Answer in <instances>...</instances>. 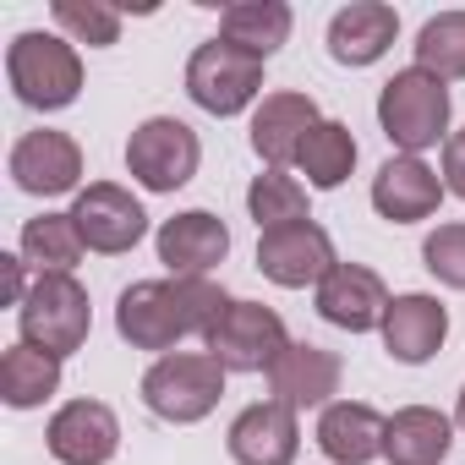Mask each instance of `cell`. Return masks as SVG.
<instances>
[{"instance_id": "6da1fadb", "label": "cell", "mask_w": 465, "mask_h": 465, "mask_svg": "<svg viewBox=\"0 0 465 465\" xmlns=\"http://www.w3.org/2000/svg\"><path fill=\"white\" fill-rule=\"evenodd\" d=\"M230 296L213 280H137L115 302V334L132 351H164L186 334H208L224 318Z\"/></svg>"}, {"instance_id": "7a4b0ae2", "label": "cell", "mask_w": 465, "mask_h": 465, "mask_svg": "<svg viewBox=\"0 0 465 465\" xmlns=\"http://www.w3.org/2000/svg\"><path fill=\"white\" fill-rule=\"evenodd\" d=\"M6 77L12 94L28 110H66L83 94V55L72 39L55 34H17L6 50Z\"/></svg>"}, {"instance_id": "3957f363", "label": "cell", "mask_w": 465, "mask_h": 465, "mask_svg": "<svg viewBox=\"0 0 465 465\" xmlns=\"http://www.w3.org/2000/svg\"><path fill=\"white\" fill-rule=\"evenodd\" d=\"M378 126L400 153H421L438 137L449 143V88L438 77H427L421 66H405L383 83L378 94Z\"/></svg>"}, {"instance_id": "277c9868", "label": "cell", "mask_w": 465, "mask_h": 465, "mask_svg": "<svg viewBox=\"0 0 465 465\" xmlns=\"http://www.w3.org/2000/svg\"><path fill=\"white\" fill-rule=\"evenodd\" d=\"M219 394H224V367L208 351H170L143 372V405L175 427L203 421L219 405Z\"/></svg>"}, {"instance_id": "5b68a950", "label": "cell", "mask_w": 465, "mask_h": 465, "mask_svg": "<svg viewBox=\"0 0 465 465\" xmlns=\"http://www.w3.org/2000/svg\"><path fill=\"white\" fill-rule=\"evenodd\" d=\"M17 323H23L28 345H39L50 356H72V351L88 345L94 307H88V291L72 274H39L28 302L17 307Z\"/></svg>"}, {"instance_id": "8992f818", "label": "cell", "mask_w": 465, "mask_h": 465, "mask_svg": "<svg viewBox=\"0 0 465 465\" xmlns=\"http://www.w3.org/2000/svg\"><path fill=\"white\" fill-rule=\"evenodd\" d=\"M186 94L197 110L208 115H242L258 94H263V61L236 50V45H224V39H208L192 50L186 61Z\"/></svg>"}, {"instance_id": "52a82bcc", "label": "cell", "mask_w": 465, "mask_h": 465, "mask_svg": "<svg viewBox=\"0 0 465 465\" xmlns=\"http://www.w3.org/2000/svg\"><path fill=\"white\" fill-rule=\"evenodd\" d=\"M208 356L224 367V372H269L285 351H291V334H285V318L263 302H230L224 318L203 334Z\"/></svg>"}, {"instance_id": "ba28073f", "label": "cell", "mask_w": 465, "mask_h": 465, "mask_svg": "<svg viewBox=\"0 0 465 465\" xmlns=\"http://www.w3.org/2000/svg\"><path fill=\"white\" fill-rule=\"evenodd\" d=\"M197 159H203V143L186 121L175 115H153L143 121L132 137H126V170L137 186L148 192H175L197 175Z\"/></svg>"}, {"instance_id": "9c48e42d", "label": "cell", "mask_w": 465, "mask_h": 465, "mask_svg": "<svg viewBox=\"0 0 465 465\" xmlns=\"http://www.w3.org/2000/svg\"><path fill=\"white\" fill-rule=\"evenodd\" d=\"M258 269H263V280H274L285 291H307V285H323L340 269V258H334L329 230L302 219V224L263 230L258 236Z\"/></svg>"}, {"instance_id": "30bf717a", "label": "cell", "mask_w": 465, "mask_h": 465, "mask_svg": "<svg viewBox=\"0 0 465 465\" xmlns=\"http://www.w3.org/2000/svg\"><path fill=\"white\" fill-rule=\"evenodd\" d=\"M72 219H77V230H83L88 252H104V258H121V252H132V247L148 236L143 203H137L126 186H115V181L83 186L77 203H72Z\"/></svg>"}, {"instance_id": "8fae6325", "label": "cell", "mask_w": 465, "mask_h": 465, "mask_svg": "<svg viewBox=\"0 0 465 465\" xmlns=\"http://www.w3.org/2000/svg\"><path fill=\"white\" fill-rule=\"evenodd\" d=\"M45 438L61 465H110L121 449V421L104 400H72L50 416Z\"/></svg>"}, {"instance_id": "7c38bea8", "label": "cell", "mask_w": 465, "mask_h": 465, "mask_svg": "<svg viewBox=\"0 0 465 465\" xmlns=\"http://www.w3.org/2000/svg\"><path fill=\"white\" fill-rule=\"evenodd\" d=\"M153 247H159V263L170 269V280H203L213 263H224L230 230L208 208H186V213H175V219L159 224Z\"/></svg>"}, {"instance_id": "4fadbf2b", "label": "cell", "mask_w": 465, "mask_h": 465, "mask_svg": "<svg viewBox=\"0 0 465 465\" xmlns=\"http://www.w3.org/2000/svg\"><path fill=\"white\" fill-rule=\"evenodd\" d=\"M12 181L28 192V197H61V192H77L83 181V148L66 137V132H28L17 137L12 148Z\"/></svg>"}, {"instance_id": "5bb4252c", "label": "cell", "mask_w": 465, "mask_h": 465, "mask_svg": "<svg viewBox=\"0 0 465 465\" xmlns=\"http://www.w3.org/2000/svg\"><path fill=\"white\" fill-rule=\"evenodd\" d=\"M224 449L236 465H291L296 449H302V427H296V411L280 405V400H263V405H247L224 432Z\"/></svg>"}, {"instance_id": "9a60e30c", "label": "cell", "mask_w": 465, "mask_h": 465, "mask_svg": "<svg viewBox=\"0 0 465 465\" xmlns=\"http://www.w3.org/2000/svg\"><path fill=\"white\" fill-rule=\"evenodd\" d=\"M383 312H389V291H383V280L367 263H340L318 285V318L334 323V329H345V334L383 329Z\"/></svg>"}, {"instance_id": "2e32d148", "label": "cell", "mask_w": 465, "mask_h": 465, "mask_svg": "<svg viewBox=\"0 0 465 465\" xmlns=\"http://www.w3.org/2000/svg\"><path fill=\"white\" fill-rule=\"evenodd\" d=\"M340 378H345V367H340L334 351H323V345H296V340H291V351L269 367V389H274V400L291 405V411L334 405Z\"/></svg>"}, {"instance_id": "e0dca14e", "label": "cell", "mask_w": 465, "mask_h": 465, "mask_svg": "<svg viewBox=\"0 0 465 465\" xmlns=\"http://www.w3.org/2000/svg\"><path fill=\"white\" fill-rule=\"evenodd\" d=\"M443 334H449V312H443L438 296L411 291V296H394L389 312H383V351L394 361H405V367L432 361L438 345H443Z\"/></svg>"}, {"instance_id": "ac0fdd59", "label": "cell", "mask_w": 465, "mask_h": 465, "mask_svg": "<svg viewBox=\"0 0 465 465\" xmlns=\"http://www.w3.org/2000/svg\"><path fill=\"white\" fill-rule=\"evenodd\" d=\"M318 121L323 115H318L312 94H269L258 104V115H252V148H258V159H269V170L296 164V153H302V143L312 137Z\"/></svg>"}, {"instance_id": "d6986e66", "label": "cell", "mask_w": 465, "mask_h": 465, "mask_svg": "<svg viewBox=\"0 0 465 465\" xmlns=\"http://www.w3.org/2000/svg\"><path fill=\"white\" fill-rule=\"evenodd\" d=\"M438 203H443V181H438V170H427V164L411 159V153L389 159V164L372 175V208H378L389 224L432 219Z\"/></svg>"}, {"instance_id": "ffe728a7", "label": "cell", "mask_w": 465, "mask_h": 465, "mask_svg": "<svg viewBox=\"0 0 465 465\" xmlns=\"http://www.w3.org/2000/svg\"><path fill=\"white\" fill-rule=\"evenodd\" d=\"M394 34H400L394 6H383V0H351V6L334 12V23H329V55L340 66H372V61L389 55Z\"/></svg>"}, {"instance_id": "44dd1931", "label": "cell", "mask_w": 465, "mask_h": 465, "mask_svg": "<svg viewBox=\"0 0 465 465\" xmlns=\"http://www.w3.org/2000/svg\"><path fill=\"white\" fill-rule=\"evenodd\" d=\"M383 432H389V416H378L361 400H334L318 416V449L334 465H372L383 454Z\"/></svg>"}, {"instance_id": "7402d4cb", "label": "cell", "mask_w": 465, "mask_h": 465, "mask_svg": "<svg viewBox=\"0 0 465 465\" xmlns=\"http://www.w3.org/2000/svg\"><path fill=\"white\" fill-rule=\"evenodd\" d=\"M454 443V427L443 411L432 405H405L389 416V432H383V460L389 465H438Z\"/></svg>"}, {"instance_id": "603a6c76", "label": "cell", "mask_w": 465, "mask_h": 465, "mask_svg": "<svg viewBox=\"0 0 465 465\" xmlns=\"http://www.w3.org/2000/svg\"><path fill=\"white\" fill-rule=\"evenodd\" d=\"M291 23L296 17H291L285 0H242V6H224L219 39L236 45V50H247V55H258V61H269L291 39Z\"/></svg>"}, {"instance_id": "cb8c5ba5", "label": "cell", "mask_w": 465, "mask_h": 465, "mask_svg": "<svg viewBox=\"0 0 465 465\" xmlns=\"http://www.w3.org/2000/svg\"><path fill=\"white\" fill-rule=\"evenodd\" d=\"M55 389H61V356L39 351L28 340H17L6 356H0V400H6L12 411H34Z\"/></svg>"}, {"instance_id": "d4e9b609", "label": "cell", "mask_w": 465, "mask_h": 465, "mask_svg": "<svg viewBox=\"0 0 465 465\" xmlns=\"http://www.w3.org/2000/svg\"><path fill=\"white\" fill-rule=\"evenodd\" d=\"M83 252H88V242L72 213H39L23 224V263L34 274H72L83 263Z\"/></svg>"}, {"instance_id": "484cf974", "label": "cell", "mask_w": 465, "mask_h": 465, "mask_svg": "<svg viewBox=\"0 0 465 465\" xmlns=\"http://www.w3.org/2000/svg\"><path fill=\"white\" fill-rule=\"evenodd\" d=\"M296 164H302L307 186H318V192L345 186V175L356 170V137H351V126H345V121H318L312 137L302 143Z\"/></svg>"}, {"instance_id": "4316f807", "label": "cell", "mask_w": 465, "mask_h": 465, "mask_svg": "<svg viewBox=\"0 0 465 465\" xmlns=\"http://www.w3.org/2000/svg\"><path fill=\"white\" fill-rule=\"evenodd\" d=\"M247 208H252V219H258V236H263V230H280V224H302V219H312V213H307V186H302L296 175H285V170H263V175H252V186H247Z\"/></svg>"}, {"instance_id": "83f0119b", "label": "cell", "mask_w": 465, "mask_h": 465, "mask_svg": "<svg viewBox=\"0 0 465 465\" xmlns=\"http://www.w3.org/2000/svg\"><path fill=\"white\" fill-rule=\"evenodd\" d=\"M416 66L438 83L465 77V12H438L416 34Z\"/></svg>"}, {"instance_id": "f1b7e54d", "label": "cell", "mask_w": 465, "mask_h": 465, "mask_svg": "<svg viewBox=\"0 0 465 465\" xmlns=\"http://www.w3.org/2000/svg\"><path fill=\"white\" fill-rule=\"evenodd\" d=\"M55 23L77 39V45H94V50H104V45H115L121 39V12L115 6H104V0H55Z\"/></svg>"}, {"instance_id": "f546056e", "label": "cell", "mask_w": 465, "mask_h": 465, "mask_svg": "<svg viewBox=\"0 0 465 465\" xmlns=\"http://www.w3.org/2000/svg\"><path fill=\"white\" fill-rule=\"evenodd\" d=\"M421 263L449 291H465V224H438L432 236L421 242Z\"/></svg>"}, {"instance_id": "4dcf8cb0", "label": "cell", "mask_w": 465, "mask_h": 465, "mask_svg": "<svg viewBox=\"0 0 465 465\" xmlns=\"http://www.w3.org/2000/svg\"><path fill=\"white\" fill-rule=\"evenodd\" d=\"M443 192H454L465 203V132H449V143H443Z\"/></svg>"}, {"instance_id": "1f68e13d", "label": "cell", "mask_w": 465, "mask_h": 465, "mask_svg": "<svg viewBox=\"0 0 465 465\" xmlns=\"http://www.w3.org/2000/svg\"><path fill=\"white\" fill-rule=\"evenodd\" d=\"M0 269H6V307H23V302H28V291H34V285L23 280V269H28V263H23V258H0Z\"/></svg>"}, {"instance_id": "d6a6232c", "label": "cell", "mask_w": 465, "mask_h": 465, "mask_svg": "<svg viewBox=\"0 0 465 465\" xmlns=\"http://www.w3.org/2000/svg\"><path fill=\"white\" fill-rule=\"evenodd\" d=\"M454 421L465 427V389H460V405H454Z\"/></svg>"}]
</instances>
